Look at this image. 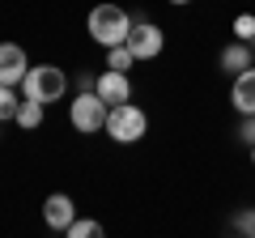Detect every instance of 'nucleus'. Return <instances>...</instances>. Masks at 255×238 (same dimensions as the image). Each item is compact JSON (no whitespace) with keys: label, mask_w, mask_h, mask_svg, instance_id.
<instances>
[{"label":"nucleus","mask_w":255,"mask_h":238,"mask_svg":"<svg viewBox=\"0 0 255 238\" xmlns=\"http://www.w3.org/2000/svg\"><path fill=\"white\" fill-rule=\"evenodd\" d=\"M132 64H136V55L128 51V43L124 47H107V68H111V73H128Z\"/></svg>","instance_id":"obj_13"},{"label":"nucleus","mask_w":255,"mask_h":238,"mask_svg":"<svg viewBox=\"0 0 255 238\" xmlns=\"http://www.w3.org/2000/svg\"><path fill=\"white\" fill-rule=\"evenodd\" d=\"M234 230H238V234H243V238H255V209L238 213V217H234Z\"/></svg>","instance_id":"obj_16"},{"label":"nucleus","mask_w":255,"mask_h":238,"mask_svg":"<svg viewBox=\"0 0 255 238\" xmlns=\"http://www.w3.org/2000/svg\"><path fill=\"white\" fill-rule=\"evenodd\" d=\"M85 26H90V38H94L98 47H124L136 21L128 17L119 4H94V9H90V21H85Z\"/></svg>","instance_id":"obj_1"},{"label":"nucleus","mask_w":255,"mask_h":238,"mask_svg":"<svg viewBox=\"0 0 255 238\" xmlns=\"http://www.w3.org/2000/svg\"><path fill=\"white\" fill-rule=\"evenodd\" d=\"M238 136H243L247 145H255V115H243V128H238Z\"/></svg>","instance_id":"obj_17"},{"label":"nucleus","mask_w":255,"mask_h":238,"mask_svg":"<svg viewBox=\"0 0 255 238\" xmlns=\"http://www.w3.org/2000/svg\"><path fill=\"white\" fill-rule=\"evenodd\" d=\"M64 94H68V77H64V68H55V64H30L26 81H21V98L51 107V102H60Z\"/></svg>","instance_id":"obj_2"},{"label":"nucleus","mask_w":255,"mask_h":238,"mask_svg":"<svg viewBox=\"0 0 255 238\" xmlns=\"http://www.w3.org/2000/svg\"><path fill=\"white\" fill-rule=\"evenodd\" d=\"M26 73H30L26 51H21L17 43H0V85H13V90H17V85L26 81Z\"/></svg>","instance_id":"obj_6"},{"label":"nucleus","mask_w":255,"mask_h":238,"mask_svg":"<svg viewBox=\"0 0 255 238\" xmlns=\"http://www.w3.org/2000/svg\"><path fill=\"white\" fill-rule=\"evenodd\" d=\"M94 94H98L107 107H119V102H132V81H128V73H98V81H94Z\"/></svg>","instance_id":"obj_7"},{"label":"nucleus","mask_w":255,"mask_h":238,"mask_svg":"<svg viewBox=\"0 0 255 238\" xmlns=\"http://www.w3.org/2000/svg\"><path fill=\"white\" fill-rule=\"evenodd\" d=\"M170 4H191V0H170Z\"/></svg>","instance_id":"obj_18"},{"label":"nucleus","mask_w":255,"mask_h":238,"mask_svg":"<svg viewBox=\"0 0 255 238\" xmlns=\"http://www.w3.org/2000/svg\"><path fill=\"white\" fill-rule=\"evenodd\" d=\"M145 132H149L145 107H136V102H119V107H111L107 136L115 140V145H136V140H145Z\"/></svg>","instance_id":"obj_3"},{"label":"nucleus","mask_w":255,"mask_h":238,"mask_svg":"<svg viewBox=\"0 0 255 238\" xmlns=\"http://www.w3.org/2000/svg\"><path fill=\"white\" fill-rule=\"evenodd\" d=\"M251 166H255V145H251Z\"/></svg>","instance_id":"obj_19"},{"label":"nucleus","mask_w":255,"mask_h":238,"mask_svg":"<svg viewBox=\"0 0 255 238\" xmlns=\"http://www.w3.org/2000/svg\"><path fill=\"white\" fill-rule=\"evenodd\" d=\"M64 238H107V230H102V221H94V217H77L73 226L64 230Z\"/></svg>","instance_id":"obj_11"},{"label":"nucleus","mask_w":255,"mask_h":238,"mask_svg":"<svg viewBox=\"0 0 255 238\" xmlns=\"http://www.w3.org/2000/svg\"><path fill=\"white\" fill-rule=\"evenodd\" d=\"M221 68L226 73H247V68H255V60H251V43H230L226 51H221Z\"/></svg>","instance_id":"obj_10"},{"label":"nucleus","mask_w":255,"mask_h":238,"mask_svg":"<svg viewBox=\"0 0 255 238\" xmlns=\"http://www.w3.org/2000/svg\"><path fill=\"white\" fill-rule=\"evenodd\" d=\"M17 107H21L17 90H13V85H0V123H4V119H17Z\"/></svg>","instance_id":"obj_14"},{"label":"nucleus","mask_w":255,"mask_h":238,"mask_svg":"<svg viewBox=\"0 0 255 238\" xmlns=\"http://www.w3.org/2000/svg\"><path fill=\"white\" fill-rule=\"evenodd\" d=\"M43 102H30V98H21V107H17V119H13V123H17V128H38V123H43Z\"/></svg>","instance_id":"obj_12"},{"label":"nucleus","mask_w":255,"mask_h":238,"mask_svg":"<svg viewBox=\"0 0 255 238\" xmlns=\"http://www.w3.org/2000/svg\"><path fill=\"white\" fill-rule=\"evenodd\" d=\"M43 221L51 230H68L77 221V204H73V196H64V192H51L43 200Z\"/></svg>","instance_id":"obj_8"},{"label":"nucleus","mask_w":255,"mask_h":238,"mask_svg":"<svg viewBox=\"0 0 255 238\" xmlns=\"http://www.w3.org/2000/svg\"><path fill=\"white\" fill-rule=\"evenodd\" d=\"M230 102H234L238 115H255V68H247V73L234 77V85H230Z\"/></svg>","instance_id":"obj_9"},{"label":"nucleus","mask_w":255,"mask_h":238,"mask_svg":"<svg viewBox=\"0 0 255 238\" xmlns=\"http://www.w3.org/2000/svg\"><path fill=\"white\" fill-rule=\"evenodd\" d=\"M234 34H238V43H255V17H251V13L234 17Z\"/></svg>","instance_id":"obj_15"},{"label":"nucleus","mask_w":255,"mask_h":238,"mask_svg":"<svg viewBox=\"0 0 255 238\" xmlns=\"http://www.w3.org/2000/svg\"><path fill=\"white\" fill-rule=\"evenodd\" d=\"M162 47H166V34H162V26H153V21H136L132 34H128V51L136 55V64L162 55Z\"/></svg>","instance_id":"obj_5"},{"label":"nucleus","mask_w":255,"mask_h":238,"mask_svg":"<svg viewBox=\"0 0 255 238\" xmlns=\"http://www.w3.org/2000/svg\"><path fill=\"white\" fill-rule=\"evenodd\" d=\"M107 115H111V107H107V102H102L94 90H81L73 102H68V119H73V128L85 132V136L107 132Z\"/></svg>","instance_id":"obj_4"}]
</instances>
